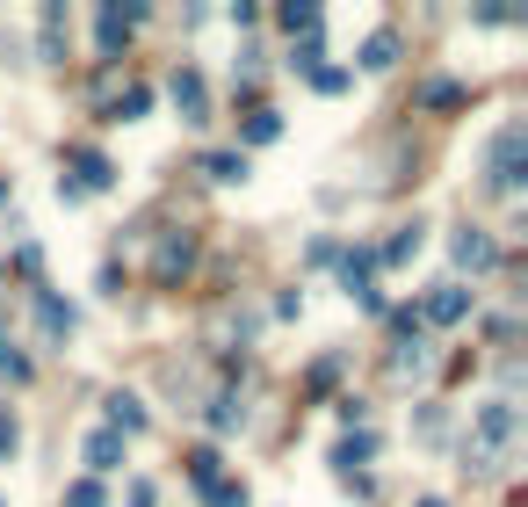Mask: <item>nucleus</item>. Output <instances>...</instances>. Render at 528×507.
Segmentation results:
<instances>
[{
    "label": "nucleus",
    "mask_w": 528,
    "mask_h": 507,
    "mask_svg": "<svg viewBox=\"0 0 528 507\" xmlns=\"http://www.w3.org/2000/svg\"><path fill=\"white\" fill-rule=\"evenodd\" d=\"M66 507H102V486H95V479H80V486H66Z\"/></svg>",
    "instance_id": "9b49d317"
},
{
    "label": "nucleus",
    "mask_w": 528,
    "mask_h": 507,
    "mask_svg": "<svg viewBox=\"0 0 528 507\" xmlns=\"http://www.w3.org/2000/svg\"><path fill=\"white\" fill-rule=\"evenodd\" d=\"M420 507H442V500H420Z\"/></svg>",
    "instance_id": "2eb2a0df"
},
{
    "label": "nucleus",
    "mask_w": 528,
    "mask_h": 507,
    "mask_svg": "<svg viewBox=\"0 0 528 507\" xmlns=\"http://www.w3.org/2000/svg\"><path fill=\"white\" fill-rule=\"evenodd\" d=\"M203 167L217 174V182H239V174H246V160H239V153H203Z\"/></svg>",
    "instance_id": "0eeeda50"
},
{
    "label": "nucleus",
    "mask_w": 528,
    "mask_h": 507,
    "mask_svg": "<svg viewBox=\"0 0 528 507\" xmlns=\"http://www.w3.org/2000/svg\"><path fill=\"white\" fill-rule=\"evenodd\" d=\"M181 268H189V240H167L160 247V276H181Z\"/></svg>",
    "instance_id": "6e6552de"
},
{
    "label": "nucleus",
    "mask_w": 528,
    "mask_h": 507,
    "mask_svg": "<svg viewBox=\"0 0 528 507\" xmlns=\"http://www.w3.org/2000/svg\"><path fill=\"white\" fill-rule=\"evenodd\" d=\"M283 29H290V37H297V29L312 37V29H319V8H283Z\"/></svg>",
    "instance_id": "9d476101"
},
{
    "label": "nucleus",
    "mask_w": 528,
    "mask_h": 507,
    "mask_svg": "<svg viewBox=\"0 0 528 507\" xmlns=\"http://www.w3.org/2000/svg\"><path fill=\"white\" fill-rule=\"evenodd\" d=\"M391 51H398L391 37H369V51H362V66H391Z\"/></svg>",
    "instance_id": "ddd939ff"
},
{
    "label": "nucleus",
    "mask_w": 528,
    "mask_h": 507,
    "mask_svg": "<svg viewBox=\"0 0 528 507\" xmlns=\"http://www.w3.org/2000/svg\"><path fill=\"white\" fill-rule=\"evenodd\" d=\"M275 131H283V124H275V116H268V109H254V116H246V138H254V145H268Z\"/></svg>",
    "instance_id": "1a4fd4ad"
},
{
    "label": "nucleus",
    "mask_w": 528,
    "mask_h": 507,
    "mask_svg": "<svg viewBox=\"0 0 528 507\" xmlns=\"http://www.w3.org/2000/svg\"><path fill=\"white\" fill-rule=\"evenodd\" d=\"M109 421H116V428H145V413H138L131 399H109Z\"/></svg>",
    "instance_id": "f8f14e48"
},
{
    "label": "nucleus",
    "mask_w": 528,
    "mask_h": 507,
    "mask_svg": "<svg viewBox=\"0 0 528 507\" xmlns=\"http://www.w3.org/2000/svg\"><path fill=\"white\" fill-rule=\"evenodd\" d=\"M521 138H528L521 124H507L500 138H492V189H514L521 182Z\"/></svg>",
    "instance_id": "f257e3e1"
},
{
    "label": "nucleus",
    "mask_w": 528,
    "mask_h": 507,
    "mask_svg": "<svg viewBox=\"0 0 528 507\" xmlns=\"http://www.w3.org/2000/svg\"><path fill=\"white\" fill-rule=\"evenodd\" d=\"M87 464H95V471H116V464H123V435H116V428L87 435Z\"/></svg>",
    "instance_id": "20e7f679"
},
{
    "label": "nucleus",
    "mask_w": 528,
    "mask_h": 507,
    "mask_svg": "<svg viewBox=\"0 0 528 507\" xmlns=\"http://www.w3.org/2000/svg\"><path fill=\"white\" fill-rule=\"evenodd\" d=\"M456 261H463V268H492V261H500V247H492L485 232H456Z\"/></svg>",
    "instance_id": "7ed1b4c3"
},
{
    "label": "nucleus",
    "mask_w": 528,
    "mask_h": 507,
    "mask_svg": "<svg viewBox=\"0 0 528 507\" xmlns=\"http://www.w3.org/2000/svg\"><path fill=\"white\" fill-rule=\"evenodd\" d=\"M174 102L189 109V124H196V116H203V80L196 73H174Z\"/></svg>",
    "instance_id": "423d86ee"
},
{
    "label": "nucleus",
    "mask_w": 528,
    "mask_h": 507,
    "mask_svg": "<svg viewBox=\"0 0 528 507\" xmlns=\"http://www.w3.org/2000/svg\"><path fill=\"white\" fill-rule=\"evenodd\" d=\"M37 326H44L51 341H58V334H73V312L58 305V297H37Z\"/></svg>",
    "instance_id": "39448f33"
},
{
    "label": "nucleus",
    "mask_w": 528,
    "mask_h": 507,
    "mask_svg": "<svg viewBox=\"0 0 528 507\" xmlns=\"http://www.w3.org/2000/svg\"><path fill=\"white\" fill-rule=\"evenodd\" d=\"M463 305H471V290H463V283H442V290L427 297V319L449 326V319H463Z\"/></svg>",
    "instance_id": "f03ea898"
},
{
    "label": "nucleus",
    "mask_w": 528,
    "mask_h": 507,
    "mask_svg": "<svg viewBox=\"0 0 528 507\" xmlns=\"http://www.w3.org/2000/svg\"><path fill=\"white\" fill-rule=\"evenodd\" d=\"M8 450H15V421L0 413V457H8Z\"/></svg>",
    "instance_id": "4468645a"
}]
</instances>
